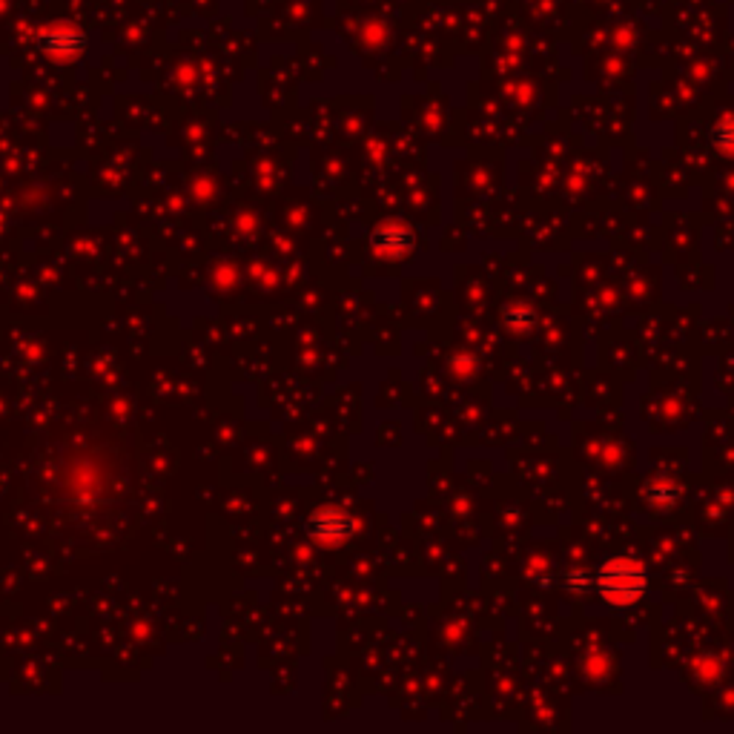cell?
Wrapping results in <instances>:
<instances>
[{
    "instance_id": "6da1fadb",
    "label": "cell",
    "mask_w": 734,
    "mask_h": 734,
    "mask_svg": "<svg viewBox=\"0 0 734 734\" xmlns=\"http://www.w3.org/2000/svg\"><path fill=\"white\" fill-rule=\"evenodd\" d=\"M594 588L600 600L611 608H631L637 605L648 591L646 565L634 557H611L605 560L594 574Z\"/></svg>"
},
{
    "instance_id": "7a4b0ae2",
    "label": "cell",
    "mask_w": 734,
    "mask_h": 734,
    "mask_svg": "<svg viewBox=\"0 0 734 734\" xmlns=\"http://www.w3.org/2000/svg\"><path fill=\"white\" fill-rule=\"evenodd\" d=\"M307 534L322 545H342L356 534V519L345 508H319L307 519Z\"/></svg>"
},
{
    "instance_id": "3957f363",
    "label": "cell",
    "mask_w": 734,
    "mask_h": 734,
    "mask_svg": "<svg viewBox=\"0 0 734 734\" xmlns=\"http://www.w3.org/2000/svg\"><path fill=\"white\" fill-rule=\"evenodd\" d=\"M683 494H686L683 482L671 479V476H654V479H648V485L643 488L648 508H654V511H674L680 505Z\"/></svg>"
},
{
    "instance_id": "277c9868",
    "label": "cell",
    "mask_w": 734,
    "mask_h": 734,
    "mask_svg": "<svg viewBox=\"0 0 734 734\" xmlns=\"http://www.w3.org/2000/svg\"><path fill=\"white\" fill-rule=\"evenodd\" d=\"M709 144L720 155L734 158V112H726L723 118L714 121V127L709 130Z\"/></svg>"
},
{
    "instance_id": "5b68a950",
    "label": "cell",
    "mask_w": 734,
    "mask_h": 734,
    "mask_svg": "<svg viewBox=\"0 0 734 734\" xmlns=\"http://www.w3.org/2000/svg\"><path fill=\"white\" fill-rule=\"evenodd\" d=\"M537 322V316H534V307H528L525 302H511L505 310H502V324L511 330V333H528L531 327Z\"/></svg>"
},
{
    "instance_id": "8992f818",
    "label": "cell",
    "mask_w": 734,
    "mask_h": 734,
    "mask_svg": "<svg viewBox=\"0 0 734 734\" xmlns=\"http://www.w3.org/2000/svg\"><path fill=\"white\" fill-rule=\"evenodd\" d=\"M411 241L413 238L408 227H393V230H390V227H382V230L376 233V244H379L385 253H393V256H396V253H405V250L411 247Z\"/></svg>"
}]
</instances>
